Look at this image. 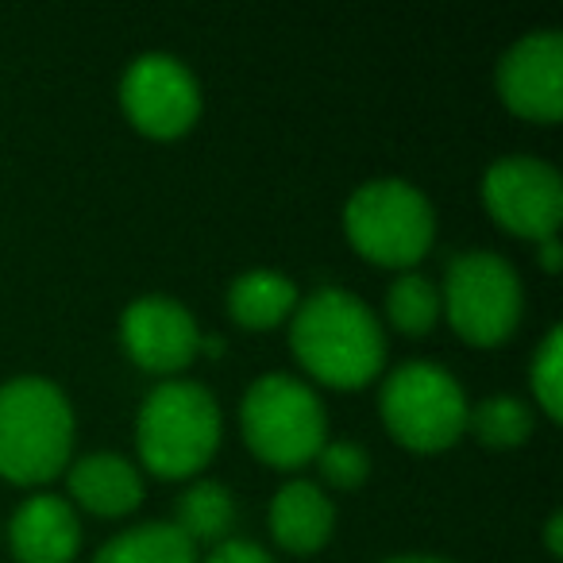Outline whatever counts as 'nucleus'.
<instances>
[{
    "instance_id": "1",
    "label": "nucleus",
    "mask_w": 563,
    "mask_h": 563,
    "mask_svg": "<svg viewBox=\"0 0 563 563\" xmlns=\"http://www.w3.org/2000/svg\"><path fill=\"white\" fill-rule=\"evenodd\" d=\"M290 347L298 363L332 390H363L386 363V336L363 298L336 286L309 294L290 317Z\"/></svg>"
},
{
    "instance_id": "2",
    "label": "nucleus",
    "mask_w": 563,
    "mask_h": 563,
    "mask_svg": "<svg viewBox=\"0 0 563 563\" xmlns=\"http://www.w3.org/2000/svg\"><path fill=\"white\" fill-rule=\"evenodd\" d=\"M74 452V409L47 378L0 386V478L40 486L63 475Z\"/></svg>"
},
{
    "instance_id": "3",
    "label": "nucleus",
    "mask_w": 563,
    "mask_h": 563,
    "mask_svg": "<svg viewBox=\"0 0 563 563\" xmlns=\"http://www.w3.org/2000/svg\"><path fill=\"white\" fill-rule=\"evenodd\" d=\"M220 448V409L201 383L163 378L135 421L140 463L158 478H194Z\"/></svg>"
},
{
    "instance_id": "4",
    "label": "nucleus",
    "mask_w": 563,
    "mask_h": 563,
    "mask_svg": "<svg viewBox=\"0 0 563 563\" xmlns=\"http://www.w3.org/2000/svg\"><path fill=\"white\" fill-rule=\"evenodd\" d=\"M247 448L278 471H301L329 444V417L313 386L294 375H263L247 386L240 406Z\"/></svg>"
},
{
    "instance_id": "5",
    "label": "nucleus",
    "mask_w": 563,
    "mask_h": 563,
    "mask_svg": "<svg viewBox=\"0 0 563 563\" xmlns=\"http://www.w3.org/2000/svg\"><path fill=\"white\" fill-rule=\"evenodd\" d=\"M344 232L367 263L409 271L432 247L437 217L413 181L375 178L363 181L344 205Z\"/></svg>"
},
{
    "instance_id": "6",
    "label": "nucleus",
    "mask_w": 563,
    "mask_h": 563,
    "mask_svg": "<svg viewBox=\"0 0 563 563\" xmlns=\"http://www.w3.org/2000/svg\"><path fill=\"white\" fill-rule=\"evenodd\" d=\"M383 424L409 452H444L467 432V394L440 363L413 360L383 378Z\"/></svg>"
},
{
    "instance_id": "7",
    "label": "nucleus",
    "mask_w": 563,
    "mask_h": 563,
    "mask_svg": "<svg viewBox=\"0 0 563 563\" xmlns=\"http://www.w3.org/2000/svg\"><path fill=\"white\" fill-rule=\"evenodd\" d=\"M440 313L471 347H498L521 324V278L501 255L467 251L448 263Z\"/></svg>"
},
{
    "instance_id": "8",
    "label": "nucleus",
    "mask_w": 563,
    "mask_h": 563,
    "mask_svg": "<svg viewBox=\"0 0 563 563\" xmlns=\"http://www.w3.org/2000/svg\"><path fill=\"white\" fill-rule=\"evenodd\" d=\"M483 205L509 235L544 243L563 224V178L544 158H498L483 178Z\"/></svg>"
},
{
    "instance_id": "9",
    "label": "nucleus",
    "mask_w": 563,
    "mask_h": 563,
    "mask_svg": "<svg viewBox=\"0 0 563 563\" xmlns=\"http://www.w3.org/2000/svg\"><path fill=\"white\" fill-rule=\"evenodd\" d=\"M120 109L147 140H178L201 120V86L174 55H140L120 78Z\"/></svg>"
},
{
    "instance_id": "10",
    "label": "nucleus",
    "mask_w": 563,
    "mask_h": 563,
    "mask_svg": "<svg viewBox=\"0 0 563 563\" xmlns=\"http://www.w3.org/2000/svg\"><path fill=\"white\" fill-rule=\"evenodd\" d=\"M201 329L181 301L151 294L124 309L120 317V344L140 371L174 378L201 355Z\"/></svg>"
},
{
    "instance_id": "11",
    "label": "nucleus",
    "mask_w": 563,
    "mask_h": 563,
    "mask_svg": "<svg viewBox=\"0 0 563 563\" xmlns=\"http://www.w3.org/2000/svg\"><path fill=\"white\" fill-rule=\"evenodd\" d=\"M498 97L532 124H555L563 112V40L560 32H532L517 40L498 63Z\"/></svg>"
},
{
    "instance_id": "12",
    "label": "nucleus",
    "mask_w": 563,
    "mask_h": 563,
    "mask_svg": "<svg viewBox=\"0 0 563 563\" xmlns=\"http://www.w3.org/2000/svg\"><path fill=\"white\" fill-rule=\"evenodd\" d=\"M9 548L16 563H74L81 548V521L58 494H32L12 514Z\"/></svg>"
},
{
    "instance_id": "13",
    "label": "nucleus",
    "mask_w": 563,
    "mask_h": 563,
    "mask_svg": "<svg viewBox=\"0 0 563 563\" xmlns=\"http://www.w3.org/2000/svg\"><path fill=\"white\" fill-rule=\"evenodd\" d=\"M336 529V506L309 478L286 483L271 501V537L282 552L317 555Z\"/></svg>"
},
{
    "instance_id": "14",
    "label": "nucleus",
    "mask_w": 563,
    "mask_h": 563,
    "mask_svg": "<svg viewBox=\"0 0 563 563\" xmlns=\"http://www.w3.org/2000/svg\"><path fill=\"white\" fill-rule=\"evenodd\" d=\"M70 498L97 517H124L143 501V475L132 460L117 452H93L66 475Z\"/></svg>"
},
{
    "instance_id": "15",
    "label": "nucleus",
    "mask_w": 563,
    "mask_h": 563,
    "mask_svg": "<svg viewBox=\"0 0 563 563\" xmlns=\"http://www.w3.org/2000/svg\"><path fill=\"white\" fill-rule=\"evenodd\" d=\"M298 301L301 298L294 290V282L278 271H266V266L243 271L228 286V313L247 332H271L278 324H286L294 317V309H298Z\"/></svg>"
},
{
    "instance_id": "16",
    "label": "nucleus",
    "mask_w": 563,
    "mask_h": 563,
    "mask_svg": "<svg viewBox=\"0 0 563 563\" xmlns=\"http://www.w3.org/2000/svg\"><path fill=\"white\" fill-rule=\"evenodd\" d=\"M235 498L224 483H194L189 490H181L178 506H174V529L186 532L189 544H220L232 537L235 529Z\"/></svg>"
},
{
    "instance_id": "17",
    "label": "nucleus",
    "mask_w": 563,
    "mask_h": 563,
    "mask_svg": "<svg viewBox=\"0 0 563 563\" xmlns=\"http://www.w3.org/2000/svg\"><path fill=\"white\" fill-rule=\"evenodd\" d=\"M93 563H201L197 548L189 544L186 532H178L170 521H147L135 529L112 537Z\"/></svg>"
},
{
    "instance_id": "18",
    "label": "nucleus",
    "mask_w": 563,
    "mask_h": 563,
    "mask_svg": "<svg viewBox=\"0 0 563 563\" xmlns=\"http://www.w3.org/2000/svg\"><path fill=\"white\" fill-rule=\"evenodd\" d=\"M386 317L406 336H424L440 321V290L424 274L401 271L386 290Z\"/></svg>"
},
{
    "instance_id": "19",
    "label": "nucleus",
    "mask_w": 563,
    "mask_h": 563,
    "mask_svg": "<svg viewBox=\"0 0 563 563\" xmlns=\"http://www.w3.org/2000/svg\"><path fill=\"white\" fill-rule=\"evenodd\" d=\"M467 432L486 448H517L532 432V409L514 394H490L467 413Z\"/></svg>"
},
{
    "instance_id": "20",
    "label": "nucleus",
    "mask_w": 563,
    "mask_h": 563,
    "mask_svg": "<svg viewBox=\"0 0 563 563\" xmlns=\"http://www.w3.org/2000/svg\"><path fill=\"white\" fill-rule=\"evenodd\" d=\"M529 386L532 401L540 406V413L548 421H560L563 413V329H548V336L540 340V347L532 352L529 363Z\"/></svg>"
},
{
    "instance_id": "21",
    "label": "nucleus",
    "mask_w": 563,
    "mask_h": 563,
    "mask_svg": "<svg viewBox=\"0 0 563 563\" xmlns=\"http://www.w3.org/2000/svg\"><path fill=\"white\" fill-rule=\"evenodd\" d=\"M317 471H321L324 486H332V490H360L363 483H367L371 475V455L363 452L360 444H352V440H336V444H324L321 452H317Z\"/></svg>"
},
{
    "instance_id": "22",
    "label": "nucleus",
    "mask_w": 563,
    "mask_h": 563,
    "mask_svg": "<svg viewBox=\"0 0 563 563\" xmlns=\"http://www.w3.org/2000/svg\"><path fill=\"white\" fill-rule=\"evenodd\" d=\"M205 563H274V555H266L255 540L228 537V540H220V544H212Z\"/></svg>"
},
{
    "instance_id": "23",
    "label": "nucleus",
    "mask_w": 563,
    "mask_h": 563,
    "mask_svg": "<svg viewBox=\"0 0 563 563\" xmlns=\"http://www.w3.org/2000/svg\"><path fill=\"white\" fill-rule=\"evenodd\" d=\"M544 540H548V552H552V555H560V552H563V514H552V517H548Z\"/></svg>"
},
{
    "instance_id": "24",
    "label": "nucleus",
    "mask_w": 563,
    "mask_h": 563,
    "mask_svg": "<svg viewBox=\"0 0 563 563\" xmlns=\"http://www.w3.org/2000/svg\"><path fill=\"white\" fill-rule=\"evenodd\" d=\"M540 263H544L548 274L560 271V240H555V235H552V240L540 243Z\"/></svg>"
},
{
    "instance_id": "25",
    "label": "nucleus",
    "mask_w": 563,
    "mask_h": 563,
    "mask_svg": "<svg viewBox=\"0 0 563 563\" xmlns=\"http://www.w3.org/2000/svg\"><path fill=\"white\" fill-rule=\"evenodd\" d=\"M383 563H452V560H440V555H394V560Z\"/></svg>"
},
{
    "instance_id": "26",
    "label": "nucleus",
    "mask_w": 563,
    "mask_h": 563,
    "mask_svg": "<svg viewBox=\"0 0 563 563\" xmlns=\"http://www.w3.org/2000/svg\"><path fill=\"white\" fill-rule=\"evenodd\" d=\"M0 537H4V529H0Z\"/></svg>"
}]
</instances>
